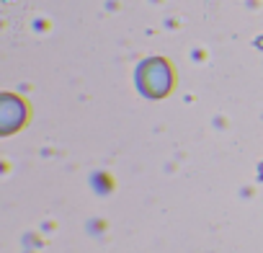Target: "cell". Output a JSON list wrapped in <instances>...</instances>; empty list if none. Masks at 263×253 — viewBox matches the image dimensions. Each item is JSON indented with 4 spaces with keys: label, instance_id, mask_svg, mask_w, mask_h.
I'll return each instance as SVG.
<instances>
[{
    "label": "cell",
    "instance_id": "2",
    "mask_svg": "<svg viewBox=\"0 0 263 253\" xmlns=\"http://www.w3.org/2000/svg\"><path fill=\"white\" fill-rule=\"evenodd\" d=\"M29 119V109L24 98L13 93H0V137L18 132Z\"/></svg>",
    "mask_w": 263,
    "mask_h": 253
},
{
    "label": "cell",
    "instance_id": "1",
    "mask_svg": "<svg viewBox=\"0 0 263 253\" xmlns=\"http://www.w3.org/2000/svg\"><path fill=\"white\" fill-rule=\"evenodd\" d=\"M137 83H140V91L150 98H163L171 85H173V73L168 67V62H163L160 57H153L147 62L140 65V73H137Z\"/></svg>",
    "mask_w": 263,
    "mask_h": 253
}]
</instances>
